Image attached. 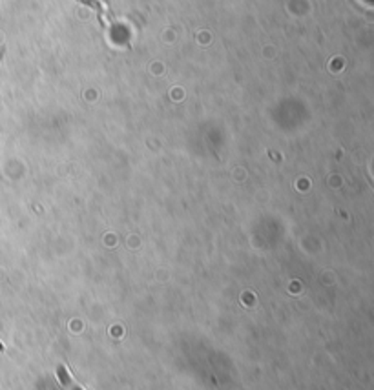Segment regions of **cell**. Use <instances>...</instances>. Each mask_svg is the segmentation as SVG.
I'll return each instance as SVG.
<instances>
[{
    "mask_svg": "<svg viewBox=\"0 0 374 390\" xmlns=\"http://www.w3.org/2000/svg\"><path fill=\"white\" fill-rule=\"evenodd\" d=\"M0 350H4V348H2V345H0Z\"/></svg>",
    "mask_w": 374,
    "mask_h": 390,
    "instance_id": "3",
    "label": "cell"
},
{
    "mask_svg": "<svg viewBox=\"0 0 374 390\" xmlns=\"http://www.w3.org/2000/svg\"><path fill=\"white\" fill-rule=\"evenodd\" d=\"M59 379H61V383L68 390H83L78 385H75L74 379H71V376H70V372H68V369H66V367H62V365L59 367Z\"/></svg>",
    "mask_w": 374,
    "mask_h": 390,
    "instance_id": "1",
    "label": "cell"
},
{
    "mask_svg": "<svg viewBox=\"0 0 374 390\" xmlns=\"http://www.w3.org/2000/svg\"><path fill=\"white\" fill-rule=\"evenodd\" d=\"M77 2H83L84 6H88V8H92L93 11H97V15H99L100 22H105V15H106V6L100 2V0H77Z\"/></svg>",
    "mask_w": 374,
    "mask_h": 390,
    "instance_id": "2",
    "label": "cell"
}]
</instances>
